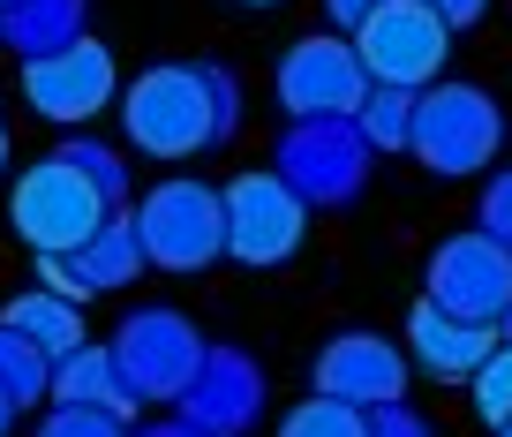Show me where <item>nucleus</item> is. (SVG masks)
Returning <instances> with one entry per match:
<instances>
[{
  "label": "nucleus",
  "instance_id": "f257e3e1",
  "mask_svg": "<svg viewBox=\"0 0 512 437\" xmlns=\"http://www.w3.org/2000/svg\"><path fill=\"white\" fill-rule=\"evenodd\" d=\"M113 106H121V136L159 166L204 159V151H219L241 129V83L219 61H159Z\"/></svg>",
  "mask_w": 512,
  "mask_h": 437
},
{
  "label": "nucleus",
  "instance_id": "f03ea898",
  "mask_svg": "<svg viewBox=\"0 0 512 437\" xmlns=\"http://www.w3.org/2000/svg\"><path fill=\"white\" fill-rule=\"evenodd\" d=\"M505 144H512V121L497 114V98L482 91V83H445L437 76V83L415 91V136H407V151H415L437 181H467V174H482V166H497Z\"/></svg>",
  "mask_w": 512,
  "mask_h": 437
},
{
  "label": "nucleus",
  "instance_id": "7ed1b4c3",
  "mask_svg": "<svg viewBox=\"0 0 512 437\" xmlns=\"http://www.w3.org/2000/svg\"><path fill=\"white\" fill-rule=\"evenodd\" d=\"M106 211H121V204H106L98 181L83 174L76 159H61V151L23 166L16 189H8V227H16V242L31 249V257H76V249L106 227Z\"/></svg>",
  "mask_w": 512,
  "mask_h": 437
},
{
  "label": "nucleus",
  "instance_id": "20e7f679",
  "mask_svg": "<svg viewBox=\"0 0 512 437\" xmlns=\"http://www.w3.org/2000/svg\"><path fill=\"white\" fill-rule=\"evenodd\" d=\"M136 234L159 272H204L226 257V196L196 174H166L136 204Z\"/></svg>",
  "mask_w": 512,
  "mask_h": 437
},
{
  "label": "nucleus",
  "instance_id": "39448f33",
  "mask_svg": "<svg viewBox=\"0 0 512 437\" xmlns=\"http://www.w3.org/2000/svg\"><path fill=\"white\" fill-rule=\"evenodd\" d=\"M369 159H377V151L362 144L354 114L287 121V136H279V151H272L279 181H287V189L302 196L309 211H339V204H354V196H362V181H369Z\"/></svg>",
  "mask_w": 512,
  "mask_h": 437
},
{
  "label": "nucleus",
  "instance_id": "423d86ee",
  "mask_svg": "<svg viewBox=\"0 0 512 437\" xmlns=\"http://www.w3.org/2000/svg\"><path fill=\"white\" fill-rule=\"evenodd\" d=\"M219 196H226V257L249 272H272L309 242V204L279 181V166H249Z\"/></svg>",
  "mask_w": 512,
  "mask_h": 437
},
{
  "label": "nucleus",
  "instance_id": "0eeeda50",
  "mask_svg": "<svg viewBox=\"0 0 512 437\" xmlns=\"http://www.w3.org/2000/svg\"><path fill=\"white\" fill-rule=\"evenodd\" d=\"M347 38L362 53L369 83H400V91L437 83L445 76V53H452V23L437 16L430 0H384L377 16H362Z\"/></svg>",
  "mask_w": 512,
  "mask_h": 437
},
{
  "label": "nucleus",
  "instance_id": "6e6552de",
  "mask_svg": "<svg viewBox=\"0 0 512 437\" xmlns=\"http://www.w3.org/2000/svg\"><path fill=\"white\" fill-rule=\"evenodd\" d=\"M272 91L287 106V121H317V114H354L369 98V68L354 53L347 31H309L279 53L272 68Z\"/></svg>",
  "mask_w": 512,
  "mask_h": 437
},
{
  "label": "nucleus",
  "instance_id": "1a4fd4ad",
  "mask_svg": "<svg viewBox=\"0 0 512 437\" xmlns=\"http://www.w3.org/2000/svg\"><path fill=\"white\" fill-rule=\"evenodd\" d=\"M113 98H121V68H113V53L98 46L91 31H83L76 46H53V53H31V61H23V106L61 121V129L98 121Z\"/></svg>",
  "mask_w": 512,
  "mask_h": 437
},
{
  "label": "nucleus",
  "instance_id": "9d476101",
  "mask_svg": "<svg viewBox=\"0 0 512 437\" xmlns=\"http://www.w3.org/2000/svg\"><path fill=\"white\" fill-rule=\"evenodd\" d=\"M422 287H430L437 309L475 317V324H497V332H505V317H512V249L490 242L482 227H467V234H452V242L430 249Z\"/></svg>",
  "mask_w": 512,
  "mask_h": 437
},
{
  "label": "nucleus",
  "instance_id": "9b49d317",
  "mask_svg": "<svg viewBox=\"0 0 512 437\" xmlns=\"http://www.w3.org/2000/svg\"><path fill=\"white\" fill-rule=\"evenodd\" d=\"M106 347H113V362H121V377H128L136 400H174V392L196 377V362H204L211 340L181 317V309H128Z\"/></svg>",
  "mask_w": 512,
  "mask_h": 437
},
{
  "label": "nucleus",
  "instance_id": "f8f14e48",
  "mask_svg": "<svg viewBox=\"0 0 512 437\" xmlns=\"http://www.w3.org/2000/svg\"><path fill=\"white\" fill-rule=\"evenodd\" d=\"M272 407V385H264V362L241 355V347H204L196 377L174 392V415L196 422L204 437H241L256 430V415Z\"/></svg>",
  "mask_w": 512,
  "mask_h": 437
},
{
  "label": "nucleus",
  "instance_id": "ddd939ff",
  "mask_svg": "<svg viewBox=\"0 0 512 437\" xmlns=\"http://www.w3.org/2000/svg\"><path fill=\"white\" fill-rule=\"evenodd\" d=\"M407 347L384 340V332H339V340L317 347V370H309V392H332L347 407H384L407 400Z\"/></svg>",
  "mask_w": 512,
  "mask_h": 437
},
{
  "label": "nucleus",
  "instance_id": "4468645a",
  "mask_svg": "<svg viewBox=\"0 0 512 437\" xmlns=\"http://www.w3.org/2000/svg\"><path fill=\"white\" fill-rule=\"evenodd\" d=\"M505 340L497 324H475V317H452V309H437L430 294L415 302V317H407V362H415L422 377H437V385H467V377L490 362V347Z\"/></svg>",
  "mask_w": 512,
  "mask_h": 437
},
{
  "label": "nucleus",
  "instance_id": "2eb2a0df",
  "mask_svg": "<svg viewBox=\"0 0 512 437\" xmlns=\"http://www.w3.org/2000/svg\"><path fill=\"white\" fill-rule=\"evenodd\" d=\"M46 400H68V407H106V415H121V422H136V392H128V377H121V362H113V347H91L83 340L76 355H61L53 362V392Z\"/></svg>",
  "mask_w": 512,
  "mask_h": 437
},
{
  "label": "nucleus",
  "instance_id": "dca6fc26",
  "mask_svg": "<svg viewBox=\"0 0 512 437\" xmlns=\"http://www.w3.org/2000/svg\"><path fill=\"white\" fill-rule=\"evenodd\" d=\"M83 16H91V0H8V8H0V46H16V61L76 46Z\"/></svg>",
  "mask_w": 512,
  "mask_h": 437
},
{
  "label": "nucleus",
  "instance_id": "f3484780",
  "mask_svg": "<svg viewBox=\"0 0 512 437\" xmlns=\"http://www.w3.org/2000/svg\"><path fill=\"white\" fill-rule=\"evenodd\" d=\"M76 264H83V279H91L98 294L136 287V272L151 264V257H144V234H136V211H106V227L76 249Z\"/></svg>",
  "mask_w": 512,
  "mask_h": 437
},
{
  "label": "nucleus",
  "instance_id": "a211bd4d",
  "mask_svg": "<svg viewBox=\"0 0 512 437\" xmlns=\"http://www.w3.org/2000/svg\"><path fill=\"white\" fill-rule=\"evenodd\" d=\"M0 317L16 324L31 347H46L53 362L61 355H76L83 347V302H68V294H46V287H31V294H16V302L0 309Z\"/></svg>",
  "mask_w": 512,
  "mask_h": 437
},
{
  "label": "nucleus",
  "instance_id": "6ab92c4d",
  "mask_svg": "<svg viewBox=\"0 0 512 437\" xmlns=\"http://www.w3.org/2000/svg\"><path fill=\"white\" fill-rule=\"evenodd\" d=\"M354 129H362V144L377 151H407V136H415V91H400V83H369V98L354 106Z\"/></svg>",
  "mask_w": 512,
  "mask_h": 437
},
{
  "label": "nucleus",
  "instance_id": "aec40b11",
  "mask_svg": "<svg viewBox=\"0 0 512 437\" xmlns=\"http://www.w3.org/2000/svg\"><path fill=\"white\" fill-rule=\"evenodd\" d=\"M0 392H8L16 407H38L53 392V355H46V347H31L8 317H0Z\"/></svg>",
  "mask_w": 512,
  "mask_h": 437
},
{
  "label": "nucleus",
  "instance_id": "412c9836",
  "mask_svg": "<svg viewBox=\"0 0 512 437\" xmlns=\"http://www.w3.org/2000/svg\"><path fill=\"white\" fill-rule=\"evenodd\" d=\"M279 437H369V407H347L332 392H309L302 407L279 415Z\"/></svg>",
  "mask_w": 512,
  "mask_h": 437
},
{
  "label": "nucleus",
  "instance_id": "4be33fe9",
  "mask_svg": "<svg viewBox=\"0 0 512 437\" xmlns=\"http://www.w3.org/2000/svg\"><path fill=\"white\" fill-rule=\"evenodd\" d=\"M467 392H475V415L490 422V430H497V422H512V340L490 347V362L467 377Z\"/></svg>",
  "mask_w": 512,
  "mask_h": 437
},
{
  "label": "nucleus",
  "instance_id": "5701e85b",
  "mask_svg": "<svg viewBox=\"0 0 512 437\" xmlns=\"http://www.w3.org/2000/svg\"><path fill=\"white\" fill-rule=\"evenodd\" d=\"M61 159H76L83 174L98 181V196H106V204H128V166H121V151H113V144H91V136H68V144H61Z\"/></svg>",
  "mask_w": 512,
  "mask_h": 437
},
{
  "label": "nucleus",
  "instance_id": "b1692460",
  "mask_svg": "<svg viewBox=\"0 0 512 437\" xmlns=\"http://www.w3.org/2000/svg\"><path fill=\"white\" fill-rule=\"evenodd\" d=\"M38 437H128V422L106 415V407H68V400H53V415L38 422Z\"/></svg>",
  "mask_w": 512,
  "mask_h": 437
},
{
  "label": "nucleus",
  "instance_id": "393cba45",
  "mask_svg": "<svg viewBox=\"0 0 512 437\" xmlns=\"http://www.w3.org/2000/svg\"><path fill=\"white\" fill-rule=\"evenodd\" d=\"M475 227L490 234V242L512 249V166H505V174H490V189H482V204H475Z\"/></svg>",
  "mask_w": 512,
  "mask_h": 437
},
{
  "label": "nucleus",
  "instance_id": "a878e982",
  "mask_svg": "<svg viewBox=\"0 0 512 437\" xmlns=\"http://www.w3.org/2000/svg\"><path fill=\"white\" fill-rule=\"evenodd\" d=\"M38 287H46V294H68V302H98V287L83 279L76 257H38Z\"/></svg>",
  "mask_w": 512,
  "mask_h": 437
},
{
  "label": "nucleus",
  "instance_id": "bb28decb",
  "mask_svg": "<svg viewBox=\"0 0 512 437\" xmlns=\"http://www.w3.org/2000/svg\"><path fill=\"white\" fill-rule=\"evenodd\" d=\"M369 437H430V422L407 400H384V407H369Z\"/></svg>",
  "mask_w": 512,
  "mask_h": 437
},
{
  "label": "nucleus",
  "instance_id": "cd10ccee",
  "mask_svg": "<svg viewBox=\"0 0 512 437\" xmlns=\"http://www.w3.org/2000/svg\"><path fill=\"white\" fill-rule=\"evenodd\" d=\"M384 0H324V16H332V31H354L362 16H377Z\"/></svg>",
  "mask_w": 512,
  "mask_h": 437
},
{
  "label": "nucleus",
  "instance_id": "c85d7f7f",
  "mask_svg": "<svg viewBox=\"0 0 512 437\" xmlns=\"http://www.w3.org/2000/svg\"><path fill=\"white\" fill-rule=\"evenodd\" d=\"M430 8L452 23V31H467V23H482V16H490V0H430Z\"/></svg>",
  "mask_w": 512,
  "mask_h": 437
},
{
  "label": "nucleus",
  "instance_id": "c756f323",
  "mask_svg": "<svg viewBox=\"0 0 512 437\" xmlns=\"http://www.w3.org/2000/svg\"><path fill=\"white\" fill-rule=\"evenodd\" d=\"M136 437H204V430H196V422H181V415H174V422H151V430H136Z\"/></svg>",
  "mask_w": 512,
  "mask_h": 437
},
{
  "label": "nucleus",
  "instance_id": "7c9ffc66",
  "mask_svg": "<svg viewBox=\"0 0 512 437\" xmlns=\"http://www.w3.org/2000/svg\"><path fill=\"white\" fill-rule=\"evenodd\" d=\"M16 415H23V407L8 400V392H0V437H8V422H16Z\"/></svg>",
  "mask_w": 512,
  "mask_h": 437
},
{
  "label": "nucleus",
  "instance_id": "2f4dec72",
  "mask_svg": "<svg viewBox=\"0 0 512 437\" xmlns=\"http://www.w3.org/2000/svg\"><path fill=\"white\" fill-rule=\"evenodd\" d=\"M0 166H8V121H0Z\"/></svg>",
  "mask_w": 512,
  "mask_h": 437
},
{
  "label": "nucleus",
  "instance_id": "473e14b6",
  "mask_svg": "<svg viewBox=\"0 0 512 437\" xmlns=\"http://www.w3.org/2000/svg\"><path fill=\"white\" fill-rule=\"evenodd\" d=\"M241 8H279V0H241Z\"/></svg>",
  "mask_w": 512,
  "mask_h": 437
},
{
  "label": "nucleus",
  "instance_id": "72a5a7b5",
  "mask_svg": "<svg viewBox=\"0 0 512 437\" xmlns=\"http://www.w3.org/2000/svg\"><path fill=\"white\" fill-rule=\"evenodd\" d=\"M497 437H512V422H497Z\"/></svg>",
  "mask_w": 512,
  "mask_h": 437
},
{
  "label": "nucleus",
  "instance_id": "f704fd0d",
  "mask_svg": "<svg viewBox=\"0 0 512 437\" xmlns=\"http://www.w3.org/2000/svg\"><path fill=\"white\" fill-rule=\"evenodd\" d=\"M505 340H512V317H505Z\"/></svg>",
  "mask_w": 512,
  "mask_h": 437
},
{
  "label": "nucleus",
  "instance_id": "c9c22d12",
  "mask_svg": "<svg viewBox=\"0 0 512 437\" xmlns=\"http://www.w3.org/2000/svg\"><path fill=\"white\" fill-rule=\"evenodd\" d=\"M0 8H8V0H0Z\"/></svg>",
  "mask_w": 512,
  "mask_h": 437
}]
</instances>
